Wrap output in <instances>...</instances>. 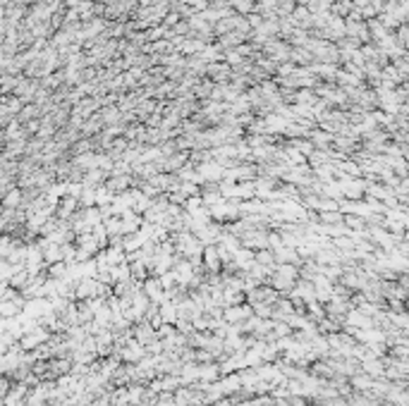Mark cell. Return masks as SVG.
Returning <instances> with one entry per match:
<instances>
[{"mask_svg": "<svg viewBox=\"0 0 409 406\" xmlns=\"http://www.w3.org/2000/svg\"><path fill=\"white\" fill-rule=\"evenodd\" d=\"M247 316H249V308H228V311H225L228 322H239V320H244Z\"/></svg>", "mask_w": 409, "mask_h": 406, "instance_id": "obj_5", "label": "cell"}, {"mask_svg": "<svg viewBox=\"0 0 409 406\" xmlns=\"http://www.w3.org/2000/svg\"><path fill=\"white\" fill-rule=\"evenodd\" d=\"M113 196H115V194H113V191H108V189H106V184H103V186H98V189H96V205H98V208L110 205Z\"/></svg>", "mask_w": 409, "mask_h": 406, "instance_id": "obj_4", "label": "cell"}, {"mask_svg": "<svg viewBox=\"0 0 409 406\" xmlns=\"http://www.w3.org/2000/svg\"><path fill=\"white\" fill-rule=\"evenodd\" d=\"M77 199H72V196H65L62 201H60V218H67L74 208H77Z\"/></svg>", "mask_w": 409, "mask_h": 406, "instance_id": "obj_6", "label": "cell"}, {"mask_svg": "<svg viewBox=\"0 0 409 406\" xmlns=\"http://www.w3.org/2000/svg\"><path fill=\"white\" fill-rule=\"evenodd\" d=\"M77 201L82 203L84 208H91V205H96V186H84Z\"/></svg>", "mask_w": 409, "mask_h": 406, "instance_id": "obj_3", "label": "cell"}, {"mask_svg": "<svg viewBox=\"0 0 409 406\" xmlns=\"http://www.w3.org/2000/svg\"><path fill=\"white\" fill-rule=\"evenodd\" d=\"M132 184H134L132 174H110L108 182H106V189L113 191V194H122V191H129Z\"/></svg>", "mask_w": 409, "mask_h": 406, "instance_id": "obj_1", "label": "cell"}, {"mask_svg": "<svg viewBox=\"0 0 409 406\" xmlns=\"http://www.w3.org/2000/svg\"><path fill=\"white\" fill-rule=\"evenodd\" d=\"M211 74H213L215 79H225V77L230 74V67H228V65H211Z\"/></svg>", "mask_w": 409, "mask_h": 406, "instance_id": "obj_7", "label": "cell"}, {"mask_svg": "<svg viewBox=\"0 0 409 406\" xmlns=\"http://www.w3.org/2000/svg\"><path fill=\"white\" fill-rule=\"evenodd\" d=\"M142 215H137L134 210H127L122 218H120V234H134L139 227H142Z\"/></svg>", "mask_w": 409, "mask_h": 406, "instance_id": "obj_2", "label": "cell"}]
</instances>
